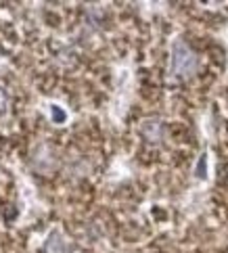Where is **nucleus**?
Wrapping results in <instances>:
<instances>
[{
	"label": "nucleus",
	"instance_id": "f257e3e1",
	"mask_svg": "<svg viewBox=\"0 0 228 253\" xmlns=\"http://www.w3.org/2000/svg\"><path fill=\"white\" fill-rule=\"evenodd\" d=\"M199 67V59L193 50H190L184 42H174L172 46V59H170V74L174 78L186 80L197 71Z\"/></svg>",
	"mask_w": 228,
	"mask_h": 253
},
{
	"label": "nucleus",
	"instance_id": "7ed1b4c3",
	"mask_svg": "<svg viewBox=\"0 0 228 253\" xmlns=\"http://www.w3.org/2000/svg\"><path fill=\"white\" fill-rule=\"evenodd\" d=\"M140 134L144 136V140L159 142L163 138V124L159 120H144L140 126Z\"/></svg>",
	"mask_w": 228,
	"mask_h": 253
},
{
	"label": "nucleus",
	"instance_id": "423d86ee",
	"mask_svg": "<svg viewBox=\"0 0 228 253\" xmlns=\"http://www.w3.org/2000/svg\"><path fill=\"white\" fill-rule=\"evenodd\" d=\"M50 115L54 117V122H63V120H65V113H63L59 107H52V109H50Z\"/></svg>",
	"mask_w": 228,
	"mask_h": 253
},
{
	"label": "nucleus",
	"instance_id": "39448f33",
	"mask_svg": "<svg viewBox=\"0 0 228 253\" xmlns=\"http://www.w3.org/2000/svg\"><path fill=\"white\" fill-rule=\"evenodd\" d=\"M6 105H8V96H6L4 90L0 88V115H4V111H6Z\"/></svg>",
	"mask_w": 228,
	"mask_h": 253
},
{
	"label": "nucleus",
	"instance_id": "20e7f679",
	"mask_svg": "<svg viewBox=\"0 0 228 253\" xmlns=\"http://www.w3.org/2000/svg\"><path fill=\"white\" fill-rule=\"evenodd\" d=\"M44 253H67V245L63 241L61 232H52L48 241L44 243Z\"/></svg>",
	"mask_w": 228,
	"mask_h": 253
},
{
	"label": "nucleus",
	"instance_id": "0eeeda50",
	"mask_svg": "<svg viewBox=\"0 0 228 253\" xmlns=\"http://www.w3.org/2000/svg\"><path fill=\"white\" fill-rule=\"evenodd\" d=\"M76 253H78V251H76Z\"/></svg>",
	"mask_w": 228,
	"mask_h": 253
},
{
	"label": "nucleus",
	"instance_id": "f03ea898",
	"mask_svg": "<svg viewBox=\"0 0 228 253\" xmlns=\"http://www.w3.org/2000/svg\"><path fill=\"white\" fill-rule=\"evenodd\" d=\"M32 161H34V168L38 171H50L54 168V155L48 151L46 144H40V147L34 149Z\"/></svg>",
	"mask_w": 228,
	"mask_h": 253
}]
</instances>
